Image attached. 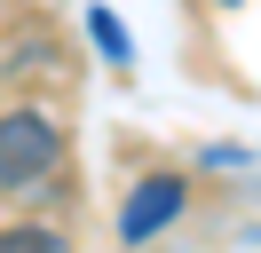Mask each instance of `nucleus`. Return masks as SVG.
Wrapping results in <instances>:
<instances>
[{"mask_svg": "<svg viewBox=\"0 0 261 253\" xmlns=\"http://www.w3.org/2000/svg\"><path fill=\"white\" fill-rule=\"evenodd\" d=\"M87 32H95V47H103L111 63H135V40H127V24H119L111 8H87Z\"/></svg>", "mask_w": 261, "mask_h": 253, "instance_id": "obj_3", "label": "nucleus"}, {"mask_svg": "<svg viewBox=\"0 0 261 253\" xmlns=\"http://www.w3.org/2000/svg\"><path fill=\"white\" fill-rule=\"evenodd\" d=\"M40 63H48V40H16L0 71H8V79H24V71H40Z\"/></svg>", "mask_w": 261, "mask_h": 253, "instance_id": "obj_5", "label": "nucleus"}, {"mask_svg": "<svg viewBox=\"0 0 261 253\" xmlns=\"http://www.w3.org/2000/svg\"><path fill=\"white\" fill-rule=\"evenodd\" d=\"M64 166V127L48 111H0V198L48 182Z\"/></svg>", "mask_w": 261, "mask_h": 253, "instance_id": "obj_1", "label": "nucleus"}, {"mask_svg": "<svg viewBox=\"0 0 261 253\" xmlns=\"http://www.w3.org/2000/svg\"><path fill=\"white\" fill-rule=\"evenodd\" d=\"M182 198H190V182H182V174H143V182H135V198H127V214H119V237H127V245H143L150 230H166V221L182 214Z\"/></svg>", "mask_w": 261, "mask_h": 253, "instance_id": "obj_2", "label": "nucleus"}, {"mask_svg": "<svg viewBox=\"0 0 261 253\" xmlns=\"http://www.w3.org/2000/svg\"><path fill=\"white\" fill-rule=\"evenodd\" d=\"M0 253H71V245L56 230H32V221H24V230H0Z\"/></svg>", "mask_w": 261, "mask_h": 253, "instance_id": "obj_4", "label": "nucleus"}]
</instances>
